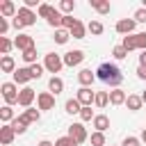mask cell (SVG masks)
Here are the masks:
<instances>
[{
    "label": "cell",
    "instance_id": "obj_1",
    "mask_svg": "<svg viewBox=\"0 0 146 146\" xmlns=\"http://www.w3.org/2000/svg\"><path fill=\"white\" fill-rule=\"evenodd\" d=\"M96 78H98L100 82L110 84L112 89H119V84L123 82V73H121V68H119L116 64H110V62H105V64H100V66H98Z\"/></svg>",
    "mask_w": 146,
    "mask_h": 146
},
{
    "label": "cell",
    "instance_id": "obj_2",
    "mask_svg": "<svg viewBox=\"0 0 146 146\" xmlns=\"http://www.w3.org/2000/svg\"><path fill=\"white\" fill-rule=\"evenodd\" d=\"M43 66H46V71H48V73L57 75V73L64 68V57H62V55H57V52H48V55L43 57Z\"/></svg>",
    "mask_w": 146,
    "mask_h": 146
},
{
    "label": "cell",
    "instance_id": "obj_3",
    "mask_svg": "<svg viewBox=\"0 0 146 146\" xmlns=\"http://www.w3.org/2000/svg\"><path fill=\"white\" fill-rule=\"evenodd\" d=\"M0 91H2V98H5V105H18V87L16 82H2L0 84Z\"/></svg>",
    "mask_w": 146,
    "mask_h": 146
},
{
    "label": "cell",
    "instance_id": "obj_4",
    "mask_svg": "<svg viewBox=\"0 0 146 146\" xmlns=\"http://www.w3.org/2000/svg\"><path fill=\"white\" fill-rule=\"evenodd\" d=\"M68 137H71L73 141H78V144H84V141L89 139L84 123H71V125H68Z\"/></svg>",
    "mask_w": 146,
    "mask_h": 146
},
{
    "label": "cell",
    "instance_id": "obj_5",
    "mask_svg": "<svg viewBox=\"0 0 146 146\" xmlns=\"http://www.w3.org/2000/svg\"><path fill=\"white\" fill-rule=\"evenodd\" d=\"M75 98L80 100V105H82V107H91V103L96 100V91H94L91 87H80V89H78V94H75Z\"/></svg>",
    "mask_w": 146,
    "mask_h": 146
},
{
    "label": "cell",
    "instance_id": "obj_6",
    "mask_svg": "<svg viewBox=\"0 0 146 146\" xmlns=\"http://www.w3.org/2000/svg\"><path fill=\"white\" fill-rule=\"evenodd\" d=\"M16 18L21 21V25H23V27H30V25H34V23H36V14H34L32 9H27V7H18Z\"/></svg>",
    "mask_w": 146,
    "mask_h": 146
},
{
    "label": "cell",
    "instance_id": "obj_7",
    "mask_svg": "<svg viewBox=\"0 0 146 146\" xmlns=\"http://www.w3.org/2000/svg\"><path fill=\"white\" fill-rule=\"evenodd\" d=\"M64 57V66H80L82 62H84V52L82 50H68V52H64L62 55Z\"/></svg>",
    "mask_w": 146,
    "mask_h": 146
},
{
    "label": "cell",
    "instance_id": "obj_8",
    "mask_svg": "<svg viewBox=\"0 0 146 146\" xmlns=\"http://www.w3.org/2000/svg\"><path fill=\"white\" fill-rule=\"evenodd\" d=\"M34 98H36V91H34L32 87H23V89H21V94H18V105L27 110V107H32Z\"/></svg>",
    "mask_w": 146,
    "mask_h": 146
},
{
    "label": "cell",
    "instance_id": "obj_9",
    "mask_svg": "<svg viewBox=\"0 0 146 146\" xmlns=\"http://www.w3.org/2000/svg\"><path fill=\"white\" fill-rule=\"evenodd\" d=\"M36 107H39L41 112L52 110V107H55V96H52L50 91H41V94L36 96Z\"/></svg>",
    "mask_w": 146,
    "mask_h": 146
},
{
    "label": "cell",
    "instance_id": "obj_10",
    "mask_svg": "<svg viewBox=\"0 0 146 146\" xmlns=\"http://www.w3.org/2000/svg\"><path fill=\"white\" fill-rule=\"evenodd\" d=\"M14 48H18L21 52H25V50L36 48V46H34V39H32L30 34H18V36L14 39Z\"/></svg>",
    "mask_w": 146,
    "mask_h": 146
},
{
    "label": "cell",
    "instance_id": "obj_11",
    "mask_svg": "<svg viewBox=\"0 0 146 146\" xmlns=\"http://www.w3.org/2000/svg\"><path fill=\"white\" fill-rule=\"evenodd\" d=\"M135 18H121V21H116V32L119 34H135Z\"/></svg>",
    "mask_w": 146,
    "mask_h": 146
},
{
    "label": "cell",
    "instance_id": "obj_12",
    "mask_svg": "<svg viewBox=\"0 0 146 146\" xmlns=\"http://www.w3.org/2000/svg\"><path fill=\"white\" fill-rule=\"evenodd\" d=\"M16 14H18V9H16V5L11 0H2L0 2V16L2 18H16Z\"/></svg>",
    "mask_w": 146,
    "mask_h": 146
},
{
    "label": "cell",
    "instance_id": "obj_13",
    "mask_svg": "<svg viewBox=\"0 0 146 146\" xmlns=\"http://www.w3.org/2000/svg\"><path fill=\"white\" fill-rule=\"evenodd\" d=\"M21 119H23L27 125H30V123H39V119H41V110H39V107H27V110H23Z\"/></svg>",
    "mask_w": 146,
    "mask_h": 146
},
{
    "label": "cell",
    "instance_id": "obj_14",
    "mask_svg": "<svg viewBox=\"0 0 146 146\" xmlns=\"http://www.w3.org/2000/svg\"><path fill=\"white\" fill-rule=\"evenodd\" d=\"M32 80V73H30V68L25 66V68H16L14 71V82L16 84H25L27 87V82Z\"/></svg>",
    "mask_w": 146,
    "mask_h": 146
},
{
    "label": "cell",
    "instance_id": "obj_15",
    "mask_svg": "<svg viewBox=\"0 0 146 146\" xmlns=\"http://www.w3.org/2000/svg\"><path fill=\"white\" fill-rule=\"evenodd\" d=\"M94 80H96V73H94L91 68H82V71L78 73V82H80L82 87H91Z\"/></svg>",
    "mask_w": 146,
    "mask_h": 146
},
{
    "label": "cell",
    "instance_id": "obj_16",
    "mask_svg": "<svg viewBox=\"0 0 146 146\" xmlns=\"http://www.w3.org/2000/svg\"><path fill=\"white\" fill-rule=\"evenodd\" d=\"M125 100H128V94L121 87L110 91V105H125Z\"/></svg>",
    "mask_w": 146,
    "mask_h": 146
},
{
    "label": "cell",
    "instance_id": "obj_17",
    "mask_svg": "<svg viewBox=\"0 0 146 146\" xmlns=\"http://www.w3.org/2000/svg\"><path fill=\"white\" fill-rule=\"evenodd\" d=\"M0 71L14 75V71H16V62H14L11 55H2V57H0Z\"/></svg>",
    "mask_w": 146,
    "mask_h": 146
},
{
    "label": "cell",
    "instance_id": "obj_18",
    "mask_svg": "<svg viewBox=\"0 0 146 146\" xmlns=\"http://www.w3.org/2000/svg\"><path fill=\"white\" fill-rule=\"evenodd\" d=\"M48 91H50L52 96L62 94V91H64V80H62L59 75H52V78L48 80Z\"/></svg>",
    "mask_w": 146,
    "mask_h": 146
},
{
    "label": "cell",
    "instance_id": "obj_19",
    "mask_svg": "<svg viewBox=\"0 0 146 146\" xmlns=\"http://www.w3.org/2000/svg\"><path fill=\"white\" fill-rule=\"evenodd\" d=\"M141 105H144V100H141V96H137V94H128V100H125V107H128L130 112H139V110H141Z\"/></svg>",
    "mask_w": 146,
    "mask_h": 146
},
{
    "label": "cell",
    "instance_id": "obj_20",
    "mask_svg": "<svg viewBox=\"0 0 146 146\" xmlns=\"http://www.w3.org/2000/svg\"><path fill=\"white\" fill-rule=\"evenodd\" d=\"M91 123H94L96 132H105V130L110 128V116H107V114H96V119H94Z\"/></svg>",
    "mask_w": 146,
    "mask_h": 146
},
{
    "label": "cell",
    "instance_id": "obj_21",
    "mask_svg": "<svg viewBox=\"0 0 146 146\" xmlns=\"http://www.w3.org/2000/svg\"><path fill=\"white\" fill-rule=\"evenodd\" d=\"M14 137H16V132H14V128H11L9 123L0 128V141H2L5 146H9V144L14 141Z\"/></svg>",
    "mask_w": 146,
    "mask_h": 146
},
{
    "label": "cell",
    "instance_id": "obj_22",
    "mask_svg": "<svg viewBox=\"0 0 146 146\" xmlns=\"http://www.w3.org/2000/svg\"><path fill=\"white\" fill-rule=\"evenodd\" d=\"M89 5H91V7H94V9L98 11V14H100V16H105V14H110V9H112L107 0H89Z\"/></svg>",
    "mask_w": 146,
    "mask_h": 146
},
{
    "label": "cell",
    "instance_id": "obj_23",
    "mask_svg": "<svg viewBox=\"0 0 146 146\" xmlns=\"http://www.w3.org/2000/svg\"><path fill=\"white\" fill-rule=\"evenodd\" d=\"M16 116H14V110H11V105H2L0 107V121H2V125H7V123H11Z\"/></svg>",
    "mask_w": 146,
    "mask_h": 146
},
{
    "label": "cell",
    "instance_id": "obj_24",
    "mask_svg": "<svg viewBox=\"0 0 146 146\" xmlns=\"http://www.w3.org/2000/svg\"><path fill=\"white\" fill-rule=\"evenodd\" d=\"M55 11H57V9H55L52 5H46V2H41V7L36 9V16H39V18H46V21H48V18H50V16L55 14Z\"/></svg>",
    "mask_w": 146,
    "mask_h": 146
},
{
    "label": "cell",
    "instance_id": "obj_25",
    "mask_svg": "<svg viewBox=\"0 0 146 146\" xmlns=\"http://www.w3.org/2000/svg\"><path fill=\"white\" fill-rule=\"evenodd\" d=\"M107 103H110V91H96L94 105H96L98 110H103V107H107Z\"/></svg>",
    "mask_w": 146,
    "mask_h": 146
},
{
    "label": "cell",
    "instance_id": "obj_26",
    "mask_svg": "<svg viewBox=\"0 0 146 146\" xmlns=\"http://www.w3.org/2000/svg\"><path fill=\"white\" fill-rule=\"evenodd\" d=\"M64 110H66L68 114H80L82 105H80V100H78V98H68V100L64 103Z\"/></svg>",
    "mask_w": 146,
    "mask_h": 146
},
{
    "label": "cell",
    "instance_id": "obj_27",
    "mask_svg": "<svg viewBox=\"0 0 146 146\" xmlns=\"http://www.w3.org/2000/svg\"><path fill=\"white\" fill-rule=\"evenodd\" d=\"M9 125L14 128V132H16V135H25V132H27V123H25L21 116H16V119H14Z\"/></svg>",
    "mask_w": 146,
    "mask_h": 146
},
{
    "label": "cell",
    "instance_id": "obj_28",
    "mask_svg": "<svg viewBox=\"0 0 146 146\" xmlns=\"http://www.w3.org/2000/svg\"><path fill=\"white\" fill-rule=\"evenodd\" d=\"M62 23H64V14L57 9V11L48 18V25H50V27H55V30H59V27H62Z\"/></svg>",
    "mask_w": 146,
    "mask_h": 146
},
{
    "label": "cell",
    "instance_id": "obj_29",
    "mask_svg": "<svg viewBox=\"0 0 146 146\" xmlns=\"http://www.w3.org/2000/svg\"><path fill=\"white\" fill-rule=\"evenodd\" d=\"M71 39V32L68 30H64V27H59V30H55V43H59V46H64L66 41Z\"/></svg>",
    "mask_w": 146,
    "mask_h": 146
},
{
    "label": "cell",
    "instance_id": "obj_30",
    "mask_svg": "<svg viewBox=\"0 0 146 146\" xmlns=\"http://www.w3.org/2000/svg\"><path fill=\"white\" fill-rule=\"evenodd\" d=\"M87 30H89L94 36H98V34H103V32H105V27H103V23H100V21H89V23H87Z\"/></svg>",
    "mask_w": 146,
    "mask_h": 146
},
{
    "label": "cell",
    "instance_id": "obj_31",
    "mask_svg": "<svg viewBox=\"0 0 146 146\" xmlns=\"http://www.w3.org/2000/svg\"><path fill=\"white\" fill-rule=\"evenodd\" d=\"M128 52L130 50H137V34H128V36H123V43H121Z\"/></svg>",
    "mask_w": 146,
    "mask_h": 146
},
{
    "label": "cell",
    "instance_id": "obj_32",
    "mask_svg": "<svg viewBox=\"0 0 146 146\" xmlns=\"http://www.w3.org/2000/svg\"><path fill=\"white\" fill-rule=\"evenodd\" d=\"M23 62L27 64V66H32V64H36V48H30V50H25L23 55Z\"/></svg>",
    "mask_w": 146,
    "mask_h": 146
},
{
    "label": "cell",
    "instance_id": "obj_33",
    "mask_svg": "<svg viewBox=\"0 0 146 146\" xmlns=\"http://www.w3.org/2000/svg\"><path fill=\"white\" fill-rule=\"evenodd\" d=\"M73 9H75V2L73 0H62L59 2V11H64V16H71Z\"/></svg>",
    "mask_w": 146,
    "mask_h": 146
},
{
    "label": "cell",
    "instance_id": "obj_34",
    "mask_svg": "<svg viewBox=\"0 0 146 146\" xmlns=\"http://www.w3.org/2000/svg\"><path fill=\"white\" fill-rule=\"evenodd\" d=\"M11 48H14V41L7 39V36H0V52H2V55H9Z\"/></svg>",
    "mask_w": 146,
    "mask_h": 146
},
{
    "label": "cell",
    "instance_id": "obj_35",
    "mask_svg": "<svg viewBox=\"0 0 146 146\" xmlns=\"http://www.w3.org/2000/svg\"><path fill=\"white\" fill-rule=\"evenodd\" d=\"M27 68H30V73H32V80H39V78L43 75V71H46V66H43V64H39V62H36V64H32V66H27Z\"/></svg>",
    "mask_w": 146,
    "mask_h": 146
},
{
    "label": "cell",
    "instance_id": "obj_36",
    "mask_svg": "<svg viewBox=\"0 0 146 146\" xmlns=\"http://www.w3.org/2000/svg\"><path fill=\"white\" fill-rule=\"evenodd\" d=\"M89 141H91V146H105V132H91Z\"/></svg>",
    "mask_w": 146,
    "mask_h": 146
},
{
    "label": "cell",
    "instance_id": "obj_37",
    "mask_svg": "<svg viewBox=\"0 0 146 146\" xmlns=\"http://www.w3.org/2000/svg\"><path fill=\"white\" fill-rule=\"evenodd\" d=\"M84 34H87V27H84L82 23H78V25L71 30V36H73V39H84Z\"/></svg>",
    "mask_w": 146,
    "mask_h": 146
},
{
    "label": "cell",
    "instance_id": "obj_38",
    "mask_svg": "<svg viewBox=\"0 0 146 146\" xmlns=\"http://www.w3.org/2000/svg\"><path fill=\"white\" fill-rule=\"evenodd\" d=\"M112 55H114V59H125V57H128V50H125L123 46H114V48H112Z\"/></svg>",
    "mask_w": 146,
    "mask_h": 146
},
{
    "label": "cell",
    "instance_id": "obj_39",
    "mask_svg": "<svg viewBox=\"0 0 146 146\" xmlns=\"http://www.w3.org/2000/svg\"><path fill=\"white\" fill-rule=\"evenodd\" d=\"M80 119H82V121H94L96 114H94L91 107H82V110H80Z\"/></svg>",
    "mask_w": 146,
    "mask_h": 146
},
{
    "label": "cell",
    "instance_id": "obj_40",
    "mask_svg": "<svg viewBox=\"0 0 146 146\" xmlns=\"http://www.w3.org/2000/svg\"><path fill=\"white\" fill-rule=\"evenodd\" d=\"M55 146H80V144H78V141H73V139L66 135V137H59V139L55 141Z\"/></svg>",
    "mask_w": 146,
    "mask_h": 146
},
{
    "label": "cell",
    "instance_id": "obj_41",
    "mask_svg": "<svg viewBox=\"0 0 146 146\" xmlns=\"http://www.w3.org/2000/svg\"><path fill=\"white\" fill-rule=\"evenodd\" d=\"M121 146H141V139L139 137H125L121 141Z\"/></svg>",
    "mask_w": 146,
    "mask_h": 146
},
{
    "label": "cell",
    "instance_id": "obj_42",
    "mask_svg": "<svg viewBox=\"0 0 146 146\" xmlns=\"http://www.w3.org/2000/svg\"><path fill=\"white\" fill-rule=\"evenodd\" d=\"M132 18H135V23H146V9H144V7H141V9H137Z\"/></svg>",
    "mask_w": 146,
    "mask_h": 146
},
{
    "label": "cell",
    "instance_id": "obj_43",
    "mask_svg": "<svg viewBox=\"0 0 146 146\" xmlns=\"http://www.w3.org/2000/svg\"><path fill=\"white\" fill-rule=\"evenodd\" d=\"M7 30H9V21L0 16V36H5V34H7Z\"/></svg>",
    "mask_w": 146,
    "mask_h": 146
},
{
    "label": "cell",
    "instance_id": "obj_44",
    "mask_svg": "<svg viewBox=\"0 0 146 146\" xmlns=\"http://www.w3.org/2000/svg\"><path fill=\"white\" fill-rule=\"evenodd\" d=\"M23 7H27V9H34V7H36V9H39V7H41V2H39V0H25V2H23Z\"/></svg>",
    "mask_w": 146,
    "mask_h": 146
},
{
    "label": "cell",
    "instance_id": "obj_45",
    "mask_svg": "<svg viewBox=\"0 0 146 146\" xmlns=\"http://www.w3.org/2000/svg\"><path fill=\"white\" fill-rule=\"evenodd\" d=\"M11 27H14V30H23V25H21L18 18H11Z\"/></svg>",
    "mask_w": 146,
    "mask_h": 146
},
{
    "label": "cell",
    "instance_id": "obj_46",
    "mask_svg": "<svg viewBox=\"0 0 146 146\" xmlns=\"http://www.w3.org/2000/svg\"><path fill=\"white\" fill-rule=\"evenodd\" d=\"M137 78L146 80V68H144V66H139V68H137Z\"/></svg>",
    "mask_w": 146,
    "mask_h": 146
},
{
    "label": "cell",
    "instance_id": "obj_47",
    "mask_svg": "<svg viewBox=\"0 0 146 146\" xmlns=\"http://www.w3.org/2000/svg\"><path fill=\"white\" fill-rule=\"evenodd\" d=\"M139 66H144V68H146V50L139 55Z\"/></svg>",
    "mask_w": 146,
    "mask_h": 146
},
{
    "label": "cell",
    "instance_id": "obj_48",
    "mask_svg": "<svg viewBox=\"0 0 146 146\" xmlns=\"http://www.w3.org/2000/svg\"><path fill=\"white\" fill-rule=\"evenodd\" d=\"M36 146H55V144H52V141H48V139H41Z\"/></svg>",
    "mask_w": 146,
    "mask_h": 146
},
{
    "label": "cell",
    "instance_id": "obj_49",
    "mask_svg": "<svg viewBox=\"0 0 146 146\" xmlns=\"http://www.w3.org/2000/svg\"><path fill=\"white\" fill-rule=\"evenodd\" d=\"M139 139H141V141H144V144H146V128H144V130H141V135H139Z\"/></svg>",
    "mask_w": 146,
    "mask_h": 146
},
{
    "label": "cell",
    "instance_id": "obj_50",
    "mask_svg": "<svg viewBox=\"0 0 146 146\" xmlns=\"http://www.w3.org/2000/svg\"><path fill=\"white\" fill-rule=\"evenodd\" d=\"M141 100H144V103H146V89H144V91H141Z\"/></svg>",
    "mask_w": 146,
    "mask_h": 146
}]
</instances>
